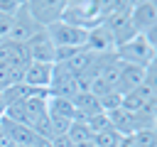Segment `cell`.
<instances>
[{
  "mask_svg": "<svg viewBox=\"0 0 157 147\" xmlns=\"http://www.w3.org/2000/svg\"><path fill=\"white\" fill-rule=\"evenodd\" d=\"M10 147H15V145H10Z\"/></svg>",
  "mask_w": 157,
  "mask_h": 147,
  "instance_id": "obj_28",
  "label": "cell"
},
{
  "mask_svg": "<svg viewBox=\"0 0 157 147\" xmlns=\"http://www.w3.org/2000/svg\"><path fill=\"white\" fill-rule=\"evenodd\" d=\"M83 49L91 51V54H108V51H113L115 47H113V37H110V32H108L103 24H96V27H91V29L86 32Z\"/></svg>",
  "mask_w": 157,
  "mask_h": 147,
  "instance_id": "obj_10",
  "label": "cell"
},
{
  "mask_svg": "<svg viewBox=\"0 0 157 147\" xmlns=\"http://www.w3.org/2000/svg\"><path fill=\"white\" fill-rule=\"evenodd\" d=\"M25 5H27V12L32 15V20L42 29L59 22L64 15V0H27Z\"/></svg>",
  "mask_w": 157,
  "mask_h": 147,
  "instance_id": "obj_3",
  "label": "cell"
},
{
  "mask_svg": "<svg viewBox=\"0 0 157 147\" xmlns=\"http://www.w3.org/2000/svg\"><path fill=\"white\" fill-rule=\"evenodd\" d=\"M47 113L49 115H61V118H69V120L76 118V108H74L71 98H59V96H49Z\"/></svg>",
  "mask_w": 157,
  "mask_h": 147,
  "instance_id": "obj_14",
  "label": "cell"
},
{
  "mask_svg": "<svg viewBox=\"0 0 157 147\" xmlns=\"http://www.w3.org/2000/svg\"><path fill=\"white\" fill-rule=\"evenodd\" d=\"M86 32H88V29H81V27L69 24V22H64V20H59V22H54V24L47 27V34L52 37L54 47H71V49H81V47H83Z\"/></svg>",
  "mask_w": 157,
  "mask_h": 147,
  "instance_id": "obj_4",
  "label": "cell"
},
{
  "mask_svg": "<svg viewBox=\"0 0 157 147\" xmlns=\"http://www.w3.org/2000/svg\"><path fill=\"white\" fill-rule=\"evenodd\" d=\"M5 108H7V103H5V98H2V93H0V118L5 115Z\"/></svg>",
  "mask_w": 157,
  "mask_h": 147,
  "instance_id": "obj_27",
  "label": "cell"
},
{
  "mask_svg": "<svg viewBox=\"0 0 157 147\" xmlns=\"http://www.w3.org/2000/svg\"><path fill=\"white\" fill-rule=\"evenodd\" d=\"M10 27H12V17L0 15V42H5L10 37Z\"/></svg>",
  "mask_w": 157,
  "mask_h": 147,
  "instance_id": "obj_24",
  "label": "cell"
},
{
  "mask_svg": "<svg viewBox=\"0 0 157 147\" xmlns=\"http://www.w3.org/2000/svg\"><path fill=\"white\" fill-rule=\"evenodd\" d=\"M113 51H115V59L125 61V64H135V66H142V69H147L150 64H155V47L142 34H137L130 42L115 47Z\"/></svg>",
  "mask_w": 157,
  "mask_h": 147,
  "instance_id": "obj_2",
  "label": "cell"
},
{
  "mask_svg": "<svg viewBox=\"0 0 157 147\" xmlns=\"http://www.w3.org/2000/svg\"><path fill=\"white\" fill-rule=\"evenodd\" d=\"M52 147H74V142L66 135H56V137H52Z\"/></svg>",
  "mask_w": 157,
  "mask_h": 147,
  "instance_id": "obj_25",
  "label": "cell"
},
{
  "mask_svg": "<svg viewBox=\"0 0 157 147\" xmlns=\"http://www.w3.org/2000/svg\"><path fill=\"white\" fill-rule=\"evenodd\" d=\"M49 125H52V132H54V137H56V135H66V132H69L71 120H69V118H61V115H49Z\"/></svg>",
  "mask_w": 157,
  "mask_h": 147,
  "instance_id": "obj_21",
  "label": "cell"
},
{
  "mask_svg": "<svg viewBox=\"0 0 157 147\" xmlns=\"http://www.w3.org/2000/svg\"><path fill=\"white\" fill-rule=\"evenodd\" d=\"M120 100H123V96H120V93H115V91H110V93H105V96H101V98H98V105H101V110H103V113H110V110L120 108Z\"/></svg>",
  "mask_w": 157,
  "mask_h": 147,
  "instance_id": "obj_20",
  "label": "cell"
},
{
  "mask_svg": "<svg viewBox=\"0 0 157 147\" xmlns=\"http://www.w3.org/2000/svg\"><path fill=\"white\" fill-rule=\"evenodd\" d=\"M91 142H93V147H118V142H120V135H118L113 127H105V130L96 132Z\"/></svg>",
  "mask_w": 157,
  "mask_h": 147,
  "instance_id": "obj_17",
  "label": "cell"
},
{
  "mask_svg": "<svg viewBox=\"0 0 157 147\" xmlns=\"http://www.w3.org/2000/svg\"><path fill=\"white\" fill-rule=\"evenodd\" d=\"M42 27L32 20V15L27 12V5L22 2L20 5V10L12 15V27H10V42H17V44H25V42H29L37 32H39Z\"/></svg>",
  "mask_w": 157,
  "mask_h": 147,
  "instance_id": "obj_5",
  "label": "cell"
},
{
  "mask_svg": "<svg viewBox=\"0 0 157 147\" xmlns=\"http://www.w3.org/2000/svg\"><path fill=\"white\" fill-rule=\"evenodd\" d=\"M64 22L76 24L81 29H91L96 24H101V2H91V0H69L64 2Z\"/></svg>",
  "mask_w": 157,
  "mask_h": 147,
  "instance_id": "obj_1",
  "label": "cell"
},
{
  "mask_svg": "<svg viewBox=\"0 0 157 147\" xmlns=\"http://www.w3.org/2000/svg\"><path fill=\"white\" fill-rule=\"evenodd\" d=\"M78 93L76 76L64 66V64H52V83H49V96L59 98H74Z\"/></svg>",
  "mask_w": 157,
  "mask_h": 147,
  "instance_id": "obj_6",
  "label": "cell"
},
{
  "mask_svg": "<svg viewBox=\"0 0 157 147\" xmlns=\"http://www.w3.org/2000/svg\"><path fill=\"white\" fill-rule=\"evenodd\" d=\"M0 127H2V132L10 137V142H12L15 147H29L32 140H34V132H32L29 125H20V123H12V120H7V118H0Z\"/></svg>",
  "mask_w": 157,
  "mask_h": 147,
  "instance_id": "obj_12",
  "label": "cell"
},
{
  "mask_svg": "<svg viewBox=\"0 0 157 147\" xmlns=\"http://www.w3.org/2000/svg\"><path fill=\"white\" fill-rule=\"evenodd\" d=\"M132 145L135 147H157V132H155V127L135 130L132 132Z\"/></svg>",
  "mask_w": 157,
  "mask_h": 147,
  "instance_id": "obj_18",
  "label": "cell"
},
{
  "mask_svg": "<svg viewBox=\"0 0 157 147\" xmlns=\"http://www.w3.org/2000/svg\"><path fill=\"white\" fill-rule=\"evenodd\" d=\"M25 49L29 54L32 61H42V64H54L56 56V47L52 42V37L47 34V29H39L29 42H25Z\"/></svg>",
  "mask_w": 157,
  "mask_h": 147,
  "instance_id": "obj_7",
  "label": "cell"
},
{
  "mask_svg": "<svg viewBox=\"0 0 157 147\" xmlns=\"http://www.w3.org/2000/svg\"><path fill=\"white\" fill-rule=\"evenodd\" d=\"M105 115H108L110 127H113L120 137H128V135H132V132H135L132 115H130V113H125L123 108H115V110H110V113H105Z\"/></svg>",
  "mask_w": 157,
  "mask_h": 147,
  "instance_id": "obj_13",
  "label": "cell"
},
{
  "mask_svg": "<svg viewBox=\"0 0 157 147\" xmlns=\"http://www.w3.org/2000/svg\"><path fill=\"white\" fill-rule=\"evenodd\" d=\"M130 24H132L135 34H147L150 29H157V5L150 2V0H142V2L132 5Z\"/></svg>",
  "mask_w": 157,
  "mask_h": 147,
  "instance_id": "obj_8",
  "label": "cell"
},
{
  "mask_svg": "<svg viewBox=\"0 0 157 147\" xmlns=\"http://www.w3.org/2000/svg\"><path fill=\"white\" fill-rule=\"evenodd\" d=\"M10 83H15V76H12V74H10V69L0 61V91H5Z\"/></svg>",
  "mask_w": 157,
  "mask_h": 147,
  "instance_id": "obj_23",
  "label": "cell"
},
{
  "mask_svg": "<svg viewBox=\"0 0 157 147\" xmlns=\"http://www.w3.org/2000/svg\"><path fill=\"white\" fill-rule=\"evenodd\" d=\"M118 147H135V145H132V135H128V137H120Z\"/></svg>",
  "mask_w": 157,
  "mask_h": 147,
  "instance_id": "obj_26",
  "label": "cell"
},
{
  "mask_svg": "<svg viewBox=\"0 0 157 147\" xmlns=\"http://www.w3.org/2000/svg\"><path fill=\"white\" fill-rule=\"evenodd\" d=\"M66 137L74 142V147L76 145H83V142H91L93 140V132L88 130V125L83 123V120H71V125H69V132H66Z\"/></svg>",
  "mask_w": 157,
  "mask_h": 147,
  "instance_id": "obj_15",
  "label": "cell"
},
{
  "mask_svg": "<svg viewBox=\"0 0 157 147\" xmlns=\"http://www.w3.org/2000/svg\"><path fill=\"white\" fill-rule=\"evenodd\" d=\"M20 5H22V2H17V0H0V15L12 17V15L20 10Z\"/></svg>",
  "mask_w": 157,
  "mask_h": 147,
  "instance_id": "obj_22",
  "label": "cell"
},
{
  "mask_svg": "<svg viewBox=\"0 0 157 147\" xmlns=\"http://www.w3.org/2000/svg\"><path fill=\"white\" fill-rule=\"evenodd\" d=\"M145 81V69L142 66H135V64H125L120 61V69H118V81H115V93L125 96L130 91H135L140 83Z\"/></svg>",
  "mask_w": 157,
  "mask_h": 147,
  "instance_id": "obj_9",
  "label": "cell"
},
{
  "mask_svg": "<svg viewBox=\"0 0 157 147\" xmlns=\"http://www.w3.org/2000/svg\"><path fill=\"white\" fill-rule=\"evenodd\" d=\"M22 83L27 88H47L52 83V64H42V61H29V66L22 74Z\"/></svg>",
  "mask_w": 157,
  "mask_h": 147,
  "instance_id": "obj_11",
  "label": "cell"
},
{
  "mask_svg": "<svg viewBox=\"0 0 157 147\" xmlns=\"http://www.w3.org/2000/svg\"><path fill=\"white\" fill-rule=\"evenodd\" d=\"M2 93V98H5V103H15V100H25V98H29V88L25 86V83H10L5 91H0Z\"/></svg>",
  "mask_w": 157,
  "mask_h": 147,
  "instance_id": "obj_19",
  "label": "cell"
},
{
  "mask_svg": "<svg viewBox=\"0 0 157 147\" xmlns=\"http://www.w3.org/2000/svg\"><path fill=\"white\" fill-rule=\"evenodd\" d=\"M145 103H147V98H145V96H142V93L135 88V91H130V93H125V96H123L120 108H123L125 113H130V115H132V113H137V110H140Z\"/></svg>",
  "mask_w": 157,
  "mask_h": 147,
  "instance_id": "obj_16",
  "label": "cell"
}]
</instances>
